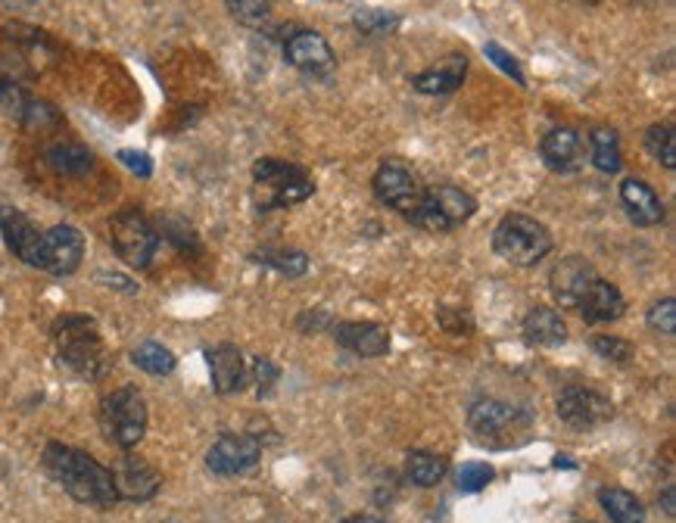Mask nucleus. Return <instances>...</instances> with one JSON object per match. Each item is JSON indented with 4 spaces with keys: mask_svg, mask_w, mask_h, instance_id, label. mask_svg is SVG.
Listing matches in <instances>:
<instances>
[{
    "mask_svg": "<svg viewBox=\"0 0 676 523\" xmlns=\"http://www.w3.org/2000/svg\"><path fill=\"white\" fill-rule=\"evenodd\" d=\"M371 188H375V197L384 207L396 209L406 219L415 215V209L421 207V197H425V188L415 178V172L406 162H396V159L380 162V169L371 178Z\"/></svg>",
    "mask_w": 676,
    "mask_h": 523,
    "instance_id": "1a4fd4ad",
    "label": "nucleus"
},
{
    "mask_svg": "<svg viewBox=\"0 0 676 523\" xmlns=\"http://www.w3.org/2000/svg\"><path fill=\"white\" fill-rule=\"evenodd\" d=\"M674 486H667V490H664V495H660V505H664V514H667V517H674L676 514V507H674Z\"/></svg>",
    "mask_w": 676,
    "mask_h": 523,
    "instance_id": "c03bdc74",
    "label": "nucleus"
},
{
    "mask_svg": "<svg viewBox=\"0 0 676 523\" xmlns=\"http://www.w3.org/2000/svg\"><path fill=\"white\" fill-rule=\"evenodd\" d=\"M577 312H580L583 321H589V324L617 321V318H624V312H627V300H624V293H620L612 281L598 278L596 284L589 286V293H586V300H583Z\"/></svg>",
    "mask_w": 676,
    "mask_h": 523,
    "instance_id": "4be33fe9",
    "label": "nucleus"
},
{
    "mask_svg": "<svg viewBox=\"0 0 676 523\" xmlns=\"http://www.w3.org/2000/svg\"><path fill=\"white\" fill-rule=\"evenodd\" d=\"M284 60L312 79H328L337 69V57L325 41V34L312 32V29H297L284 41Z\"/></svg>",
    "mask_w": 676,
    "mask_h": 523,
    "instance_id": "f8f14e48",
    "label": "nucleus"
},
{
    "mask_svg": "<svg viewBox=\"0 0 676 523\" xmlns=\"http://www.w3.org/2000/svg\"><path fill=\"white\" fill-rule=\"evenodd\" d=\"M252 184H256V207L262 212L297 207L315 193L312 174L284 159H259L252 165Z\"/></svg>",
    "mask_w": 676,
    "mask_h": 523,
    "instance_id": "7ed1b4c3",
    "label": "nucleus"
},
{
    "mask_svg": "<svg viewBox=\"0 0 676 523\" xmlns=\"http://www.w3.org/2000/svg\"><path fill=\"white\" fill-rule=\"evenodd\" d=\"M558 418L570 430H596L614 418V402L593 386H567L558 396Z\"/></svg>",
    "mask_w": 676,
    "mask_h": 523,
    "instance_id": "9b49d317",
    "label": "nucleus"
},
{
    "mask_svg": "<svg viewBox=\"0 0 676 523\" xmlns=\"http://www.w3.org/2000/svg\"><path fill=\"white\" fill-rule=\"evenodd\" d=\"M598 505L605 507L612 523H645L643 502L633 492L620 490V486H602L598 490Z\"/></svg>",
    "mask_w": 676,
    "mask_h": 523,
    "instance_id": "393cba45",
    "label": "nucleus"
},
{
    "mask_svg": "<svg viewBox=\"0 0 676 523\" xmlns=\"http://www.w3.org/2000/svg\"><path fill=\"white\" fill-rule=\"evenodd\" d=\"M539 157L551 172H577L586 159V141L577 128H551L539 141Z\"/></svg>",
    "mask_w": 676,
    "mask_h": 523,
    "instance_id": "6ab92c4d",
    "label": "nucleus"
},
{
    "mask_svg": "<svg viewBox=\"0 0 676 523\" xmlns=\"http://www.w3.org/2000/svg\"><path fill=\"white\" fill-rule=\"evenodd\" d=\"M131 362L141 368L143 374L150 378H169L175 371V355L162 343H153V340H143L141 346L131 349Z\"/></svg>",
    "mask_w": 676,
    "mask_h": 523,
    "instance_id": "bb28decb",
    "label": "nucleus"
},
{
    "mask_svg": "<svg viewBox=\"0 0 676 523\" xmlns=\"http://www.w3.org/2000/svg\"><path fill=\"white\" fill-rule=\"evenodd\" d=\"M3 97H7V81H0V103H3Z\"/></svg>",
    "mask_w": 676,
    "mask_h": 523,
    "instance_id": "49530a36",
    "label": "nucleus"
},
{
    "mask_svg": "<svg viewBox=\"0 0 676 523\" xmlns=\"http://www.w3.org/2000/svg\"><path fill=\"white\" fill-rule=\"evenodd\" d=\"M0 234L7 240L10 253L17 255L19 262L41 269V253H44V231H38L26 212H19L17 207H0Z\"/></svg>",
    "mask_w": 676,
    "mask_h": 523,
    "instance_id": "4468645a",
    "label": "nucleus"
},
{
    "mask_svg": "<svg viewBox=\"0 0 676 523\" xmlns=\"http://www.w3.org/2000/svg\"><path fill=\"white\" fill-rule=\"evenodd\" d=\"M620 203L629 212L633 224H639V228H655L664 222V203H660L658 191L643 178L620 181Z\"/></svg>",
    "mask_w": 676,
    "mask_h": 523,
    "instance_id": "aec40b11",
    "label": "nucleus"
},
{
    "mask_svg": "<svg viewBox=\"0 0 676 523\" xmlns=\"http://www.w3.org/2000/svg\"><path fill=\"white\" fill-rule=\"evenodd\" d=\"M468 424L480 436V443L508 445L530 430V414L524 412V409L508 405V402L480 399V402H474L471 409H468Z\"/></svg>",
    "mask_w": 676,
    "mask_h": 523,
    "instance_id": "6e6552de",
    "label": "nucleus"
},
{
    "mask_svg": "<svg viewBox=\"0 0 676 523\" xmlns=\"http://www.w3.org/2000/svg\"><path fill=\"white\" fill-rule=\"evenodd\" d=\"M589 343H593V349H596L602 359H608L614 365H627L629 359H633V346H629L624 336H605V333H598Z\"/></svg>",
    "mask_w": 676,
    "mask_h": 523,
    "instance_id": "e433bc0d",
    "label": "nucleus"
},
{
    "mask_svg": "<svg viewBox=\"0 0 676 523\" xmlns=\"http://www.w3.org/2000/svg\"><path fill=\"white\" fill-rule=\"evenodd\" d=\"M340 523H387V521L371 517V514H352V517H347V521H340Z\"/></svg>",
    "mask_w": 676,
    "mask_h": 523,
    "instance_id": "a18cd8bd",
    "label": "nucleus"
},
{
    "mask_svg": "<svg viewBox=\"0 0 676 523\" xmlns=\"http://www.w3.org/2000/svg\"><path fill=\"white\" fill-rule=\"evenodd\" d=\"M206 362H209V378L212 386L221 396L240 393L247 381H250V368L243 365V352L231 343H219V346L206 349Z\"/></svg>",
    "mask_w": 676,
    "mask_h": 523,
    "instance_id": "a211bd4d",
    "label": "nucleus"
},
{
    "mask_svg": "<svg viewBox=\"0 0 676 523\" xmlns=\"http://www.w3.org/2000/svg\"><path fill=\"white\" fill-rule=\"evenodd\" d=\"M524 340L534 346H565L567 343V324L558 309L549 305H536L524 318Z\"/></svg>",
    "mask_w": 676,
    "mask_h": 523,
    "instance_id": "5701e85b",
    "label": "nucleus"
},
{
    "mask_svg": "<svg viewBox=\"0 0 676 523\" xmlns=\"http://www.w3.org/2000/svg\"><path fill=\"white\" fill-rule=\"evenodd\" d=\"M110 474L116 495L128 499V502H147L162 486V476H159L157 467H150L147 461L135 459V455H126V459L116 461V467H110Z\"/></svg>",
    "mask_w": 676,
    "mask_h": 523,
    "instance_id": "dca6fc26",
    "label": "nucleus"
},
{
    "mask_svg": "<svg viewBox=\"0 0 676 523\" xmlns=\"http://www.w3.org/2000/svg\"><path fill=\"white\" fill-rule=\"evenodd\" d=\"M484 57H487L489 63L496 66L499 72H505L508 79L515 81V84H520V88L527 84V79H524V69H520V63H518V60H515V57H511V53H508V50L503 48V44H496V41H487V44H484Z\"/></svg>",
    "mask_w": 676,
    "mask_h": 523,
    "instance_id": "f704fd0d",
    "label": "nucleus"
},
{
    "mask_svg": "<svg viewBox=\"0 0 676 523\" xmlns=\"http://www.w3.org/2000/svg\"><path fill=\"white\" fill-rule=\"evenodd\" d=\"M406 476L415 486H437L446 476V461L434 452H409L406 455Z\"/></svg>",
    "mask_w": 676,
    "mask_h": 523,
    "instance_id": "cd10ccee",
    "label": "nucleus"
},
{
    "mask_svg": "<svg viewBox=\"0 0 676 523\" xmlns=\"http://www.w3.org/2000/svg\"><path fill=\"white\" fill-rule=\"evenodd\" d=\"M465 76H468V57L449 53V57H443L440 63H434L430 69H425V72H418V76L411 79V88L430 97L453 94V91L461 88Z\"/></svg>",
    "mask_w": 676,
    "mask_h": 523,
    "instance_id": "412c9836",
    "label": "nucleus"
},
{
    "mask_svg": "<svg viewBox=\"0 0 676 523\" xmlns=\"http://www.w3.org/2000/svg\"><path fill=\"white\" fill-rule=\"evenodd\" d=\"M645 150L652 159H658L667 172L676 169V131L674 125H652L645 131Z\"/></svg>",
    "mask_w": 676,
    "mask_h": 523,
    "instance_id": "c85d7f7f",
    "label": "nucleus"
},
{
    "mask_svg": "<svg viewBox=\"0 0 676 523\" xmlns=\"http://www.w3.org/2000/svg\"><path fill=\"white\" fill-rule=\"evenodd\" d=\"M356 29L362 34H371V38H380V34H390L399 29V13H390V10H375V7H362L356 10Z\"/></svg>",
    "mask_w": 676,
    "mask_h": 523,
    "instance_id": "7c9ffc66",
    "label": "nucleus"
},
{
    "mask_svg": "<svg viewBox=\"0 0 676 523\" xmlns=\"http://www.w3.org/2000/svg\"><path fill=\"white\" fill-rule=\"evenodd\" d=\"M259 459H262V445L256 436L228 433V436H219L212 449L206 452V467L219 476H237L252 471Z\"/></svg>",
    "mask_w": 676,
    "mask_h": 523,
    "instance_id": "ddd939ff",
    "label": "nucleus"
},
{
    "mask_svg": "<svg viewBox=\"0 0 676 523\" xmlns=\"http://www.w3.org/2000/svg\"><path fill=\"white\" fill-rule=\"evenodd\" d=\"M337 346L349 349L362 359H380L390 352V331L378 321H340L330 328Z\"/></svg>",
    "mask_w": 676,
    "mask_h": 523,
    "instance_id": "f3484780",
    "label": "nucleus"
},
{
    "mask_svg": "<svg viewBox=\"0 0 676 523\" xmlns=\"http://www.w3.org/2000/svg\"><path fill=\"white\" fill-rule=\"evenodd\" d=\"M110 243L116 255L131 269H147L159 250V234L138 209H122L110 222Z\"/></svg>",
    "mask_w": 676,
    "mask_h": 523,
    "instance_id": "0eeeda50",
    "label": "nucleus"
},
{
    "mask_svg": "<svg viewBox=\"0 0 676 523\" xmlns=\"http://www.w3.org/2000/svg\"><path fill=\"white\" fill-rule=\"evenodd\" d=\"M474 212H477V200L471 193L461 191L456 184H434V188H425L421 207L415 209L409 222L425 231H434V234H446L468 222Z\"/></svg>",
    "mask_w": 676,
    "mask_h": 523,
    "instance_id": "423d86ee",
    "label": "nucleus"
},
{
    "mask_svg": "<svg viewBox=\"0 0 676 523\" xmlns=\"http://www.w3.org/2000/svg\"><path fill=\"white\" fill-rule=\"evenodd\" d=\"M119 162L126 165L128 172H135L138 178H150L153 174V159L138 150H119Z\"/></svg>",
    "mask_w": 676,
    "mask_h": 523,
    "instance_id": "ea45409f",
    "label": "nucleus"
},
{
    "mask_svg": "<svg viewBox=\"0 0 676 523\" xmlns=\"http://www.w3.org/2000/svg\"><path fill=\"white\" fill-rule=\"evenodd\" d=\"M589 150H593V165L598 172L617 174L624 169V157H620V141L617 131L608 125H596L589 131Z\"/></svg>",
    "mask_w": 676,
    "mask_h": 523,
    "instance_id": "a878e982",
    "label": "nucleus"
},
{
    "mask_svg": "<svg viewBox=\"0 0 676 523\" xmlns=\"http://www.w3.org/2000/svg\"><path fill=\"white\" fill-rule=\"evenodd\" d=\"M645 321H648V328H652L655 333L674 336L676 333V300L674 296H664V300L655 302V305L648 309Z\"/></svg>",
    "mask_w": 676,
    "mask_h": 523,
    "instance_id": "72a5a7b5",
    "label": "nucleus"
},
{
    "mask_svg": "<svg viewBox=\"0 0 676 523\" xmlns=\"http://www.w3.org/2000/svg\"><path fill=\"white\" fill-rule=\"evenodd\" d=\"M157 234H162L166 240H172V247L175 250H181V253L188 255L200 253V238H197V231H193L185 219H178V215H162V219H159Z\"/></svg>",
    "mask_w": 676,
    "mask_h": 523,
    "instance_id": "c756f323",
    "label": "nucleus"
},
{
    "mask_svg": "<svg viewBox=\"0 0 676 523\" xmlns=\"http://www.w3.org/2000/svg\"><path fill=\"white\" fill-rule=\"evenodd\" d=\"M81 259H84V238L79 228L69 224H57L44 231V253H41V271H50L57 278H66L72 271H79Z\"/></svg>",
    "mask_w": 676,
    "mask_h": 523,
    "instance_id": "2eb2a0df",
    "label": "nucleus"
},
{
    "mask_svg": "<svg viewBox=\"0 0 676 523\" xmlns=\"http://www.w3.org/2000/svg\"><path fill=\"white\" fill-rule=\"evenodd\" d=\"M297 328L302 333L328 331V328H334V318H330L325 309H312V312H302V315L297 318Z\"/></svg>",
    "mask_w": 676,
    "mask_h": 523,
    "instance_id": "a19ab883",
    "label": "nucleus"
},
{
    "mask_svg": "<svg viewBox=\"0 0 676 523\" xmlns=\"http://www.w3.org/2000/svg\"><path fill=\"white\" fill-rule=\"evenodd\" d=\"M437 321H440L443 331L449 333H471L474 328L471 315H468L465 309H440V312H437Z\"/></svg>",
    "mask_w": 676,
    "mask_h": 523,
    "instance_id": "58836bf2",
    "label": "nucleus"
},
{
    "mask_svg": "<svg viewBox=\"0 0 676 523\" xmlns=\"http://www.w3.org/2000/svg\"><path fill=\"white\" fill-rule=\"evenodd\" d=\"M598 281L596 265L583 255H565L549 274L551 300L558 302L567 312H577L589 293V286Z\"/></svg>",
    "mask_w": 676,
    "mask_h": 523,
    "instance_id": "9d476101",
    "label": "nucleus"
},
{
    "mask_svg": "<svg viewBox=\"0 0 676 523\" xmlns=\"http://www.w3.org/2000/svg\"><path fill=\"white\" fill-rule=\"evenodd\" d=\"M44 471H48L66 495H72L81 505L95 507H110L119 502L116 486H112L110 467H103L95 455H88L84 449H72L63 443H48L44 445Z\"/></svg>",
    "mask_w": 676,
    "mask_h": 523,
    "instance_id": "f257e3e1",
    "label": "nucleus"
},
{
    "mask_svg": "<svg viewBox=\"0 0 676 523\" xmlns=\"http://www.w3.org/2000/svg\"><path fill=\"white\" fill-rule=\"evenodd\" d=\"M44 162L57 174H63V178H84V174L95 169V153L84 143L63 141L50 147L48 153H44Z\"/></svg>",
    "mask_w": 676,
    "mask_h": 523,
    "instance_id": "b1692460",
    "label": "nucleus"
},
{
    "mask_svg": "<svg viewBox=\"0 0 676 523\" xmlns=\"http://www.w3.org/2000/svg\"><path fill=\"white\" fill-rule=\"evenodd\" d=\"M97 281H100V284L119 286L122 293H138V284H135V281H128V278H122V274H97Z\"/></svg>",
    "mask_w": 676,
    "mask_h": 523,
    "instance_id": "37998d69",
    "label": "nucleus"
},
{
    "mask_svg": "<svg viewBox=\"0 0 676 523\" xmlns=\"http://www.w3.org/2000/svg\"><path fill=\"white\" fill-rule=\"evenodd\" d=\"M252 378H256V386H259V396H266L268 390L278 381V368L271 365L268 359H256L252 362Z\"/></svg>",
    "mask_w": 676,
    "mask_h": 523,
    "instance_id": "79ce46f5",
    "label": "nucleus"
},
{
    "mask_svg": "<svg viewBox=\"0 0 676 523\" xmlns=\"http://www.w3.org/2000/svg\"><path fill=\"white\" fill-rule=\"evenodd\" d=\"M22 122L29 131H48V128L60 125V112L53 110L50 103H29L22 112Z\"/></svg>",
    "mask_w": 676,
    "mask_h": 523,
    "instance_id": "4c0bfd02",
    "label": "nucleus"
},
{
    "mask_svg": "<svg viewBox=\"0 0 676 523\" xmlns=\"http://www.w3.org/2000/svg\"><path fill=\"white\" fill-rule=\"evenodd\" d=\"M493 476H496L493 464L468 461V464H461V471H458V490L461 492L487 490V483H493Z\"/></svg>",
    "mask_w": 676,
    "mask_h": 523,
    "instance_id": "473e14b6",
    "label": "nucleus"
},
{
    "mask_svg": "<svg viewBox=\"0 0 676 523\" xmlns=\"http://www.w3.org/2000/svg\"><path fill=\"white\" fill-rule=\"evenodd\" d=\"M100 428L119 449H135L147 433V402L138 386H119L100 402Z\"/></svg>",
    "mask_w": 676,
    "mask_h": 523,
    "instance_id": "39448f33",
    "label": "nucleus"
},
{
    "mask_svg": "<svg viewBox=\"0 0 676 523\" xmlns=\"http://www.w3.org/2000/svg\"><path fill=\"white\" fill-rule=\"evenodd\" d=\"M225 7H228V13H231L237 22L252 26V29H262L268 19H271V10H275L268 0H228Z\"/></svg>",
    "mask_w": 676,
    "mask_h": 523,
    "instance_id": "2f4dec72",
    "label": "nucleus"
},
{
    "mask_svg": "<svg viewBox=\"0 0 676 523\" xmlns=\"http://www.w3.org/2000/svg\"><path fill=\"white\" fill-rule=\"evenodd\" d=\"M551 247H555V240H551L549 228L524 212L505 215L493 231V250L503 255L505 262L520 265V269L539 265L551 253Z\"/></svg>",
    "mask_w": 676,
    "mask_h": 523,
    "instance_id": "20e7f679",
    "label": "nucleus"
},
{
    "mask_svg": "<svg viewBox=\"0 0 676 523\" xmlns=\"http://www.w3.org/2000/svg\"><path fill=\"white\" fill-rule=\"evenodd\" d=\"M259 259L266 262L268 269L281 271L287 278H302L309 271V255L297 253V250L294 253H262Z\"/></svg>",
    "mask_w": 676,
    "mask_h": 523,
    "instance_id": "c9c22d12",
    "label": "nucleus"
},
{
    "mask_svg": "<svg viewBox=\"0 0 676 523\" xmlns=\"http://www.w3.org/2000/svg\"><path fill=\"white\" fill-rule=\"evenodd\" d=\"M53 346L57 355L72 374L84 381H100L107 374V346L100 328L91 315H63L53 324Z\"/></svg>",
    "mask_w": 676,
    "mask_h": 523,
    "instance_id": "f03ea898",
    "label": "nucleus"
}]
</instances>
